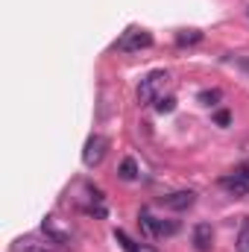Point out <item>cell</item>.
Returning <instances> with one entry per match:
<instances>
[{
  "instance_id": "cell-1",
  "label": "cell",
  "mask_w": 249,
  "mask_h": 252,
  "mask_svg": "<svg viewBox=\"0 0 249 252\" xmlns=\"http://www.w3.org/2000/svg\"><path fill=\"white\" fill-rule=\"evenodd\" d=\"M167 70H150L144 79H141V85H138V100L144 103V106H150V103H156L158 97H161V88L167 85Z\"/></svg>"
},
{
  "instance_id": "cell-2",
  "label": "cell",
  "mask_w": 249,
  "mask_h": 252,
  "mask_svg": "<svg viewBox=\"0 0 249 252\" xmlns=\"http://www.w3.org/2000/svg\"><path fill=\"white\" fill-rule=\"evenodd\" d=\"M106 150H109V141L103 135H91L85 141V150H82V164L85 167H97L106 158Z\"/></svg>"
},
{
  "instance_id": "cell-3",
  "label": "cell",
  "mask_w": 249,
  "mask_h": 252,
  "mask_svg": "<svg viewBox=\"0 0 249 252\" xmlns=\"http://www.w3.org/2000/svg\"><path fill=\"white\" fill-rule=\"evenodd\" d=\"M153 44V35L147 32V30H129L124 38L118 41V47L124 50V53H135V50H147Z\"/></svg>"
},
{
  "instance_id": "cell-4",
  "label": "cell",
  "mask_w": 249,
  "mask_h": 252,
  "mask_svg": "<svg viewBox=\"0 0 249 252\" xmlns=\"http://www.w3.org/2000/svg\"><path fill=\"white\" fill-rule=\"evenodd\" d=\"M220 188H226L232 196H238V199H244L249 196V179L238 170V173H229V176H223L220 179Z\"/></svg>"
},
{
  "instance_id": "cell-5",
  "label": "cell",
  "mask_w": 249,
  "mask_h": 252,
  "mask_svg": "<svg viewBox=\"0 0 249 252\" xmlns=\"http://www.w3.org/2000/svg\"><path fill=\"white\" fill-rule=\"evenodd\" d=\"M193 247L199 252H211V247H214V229H211V223H196L193 226Z\"/></svg>"
},
{
  "instance_id": "cell-6",
  "label": "cell",
  "mask_w": 249,
  "mask_h": 252,
  "mask_svg": "<svg viewBox=\"0 0 249 252\" xmlns=\"http://www.w3.org/2000/svg\"><path fill=\"white\" fill-rule=\"evenodd\" d=\"M161 202H164L167 208H173V211H187V208L196 202V193H193V190H176V193L164 196Z\"/></svg>"
},
{
  "instance_id": "cell-7",
  "label": "cell",
  "mask_w": 249,
  "mask_h": 252,
  "mask_svg": "<svg viewBox=\"0 0 249 252\" xmlns=\"http://www.w3.org/2000/svg\"><path fill=\"white\" fill-rule=\"evenodd\" d=\"M15 252H53V250L47 244H38L35 238H24V241L15 244Z\"/></svg>"
},
{
  "instance_id": "cell-8",
  "label": "cell",
  "mask_w": 249,
  "mask_h": 252,
  "mask_svg": "<svg viewBox=\"0 0 249 252\" xmlns=\"http://www.w3.org/2000/svg\"><path fill=\"white\" fill-rule=\"evenodd\" d=\"M199 41H202L199 30H182V32H176V44L179 47H190V44H199Z\"/></svg>"
},
{
  "instance_id": "cell-9",
  "label": "cell",
  "mask_w": 249,
  "mask_h": 252,
  "mask_svg": "<svg viewBox=\"0 0 249 252\" xmlns=\"http://www.w3.org/2000/svg\"><path fill=\"white\" fill-rule=\"evenodd\" d=\"M118 173H121V179H124V182H132V179L138 176V164H135V158H124Z\"/></svg>"
},
{
  "instance_id": "cell-10",
  "label": "cell",
  "mask_w": 249,
  "mask_h": 252,
  "mask_svg": "<svg viewBox=\"0 0 249 252\" xmlns=\"http://www.w3.org/2000/svg\"><path fill=\"white\" fill-rule=\"evenodd\" d=\"M220 97H223V94H220L217 88H211V91H199V94H196V100H199L202 106H208V109H214V106L220 103Z\"/></svg>"
},
{
  "instance_id": "cell-11",
  "label": "cell",
  "mask_w": 249,
  "mask_h": 252,
  "mask_svg": "<svg viewBox=\"0 0 249 252\" xmlns=\"http://www.w3.org/2000/svg\"><path fill=\"white\" fill-rule=\"evenodd\" d=\"M238 252H249V217L241 223V232H238Z\"/></svg>"
},
{
  "instance_id": "cell-12",
  "label": "cell",
  "mask_w": 249,
  "mask_h": 252,
  "mask_svg": "<svg viewBox=\"0 0 249 252\" xmlns=\"http://www.w3.org/2000/svg\"><path fill=\"white\" fill-rule=\"evenodd\" d=\"M173 109H176V100H173V97H158V100H156V112H158V115H170Z\"/></svg>"
},
{
  "instance_id": "cell-13",
  "label": "cell",
  "mask_w": 249,
  "mask_h": 252,
  "mask_svg": "<svg viewBox=\"0 0 249 252\" xmlns=\"http://www.w3.org/2000/svg\"><path fill=\"white\" fill-rule=\"evenodd\" d=\"M214 121H217L220 126H229V121H232V115H229V112L223 109V112H217V115H214Z\"/></svg>"
},
{
  "instance_id": "cell-14",
  "label": "cell",
  "mask_w": 249,
  "mask_h": 252,
  "mask_svg": "<svg viewBox=\"0 0 249 252\" xmlns=\"http://www.w3.org/2000/svg\"><path fill=\"white\" fill-rule=\"evenodd\" d=\"M129 252H158V250H153V247H147V244H132Z\"/></svg>"
}]
</instances>
